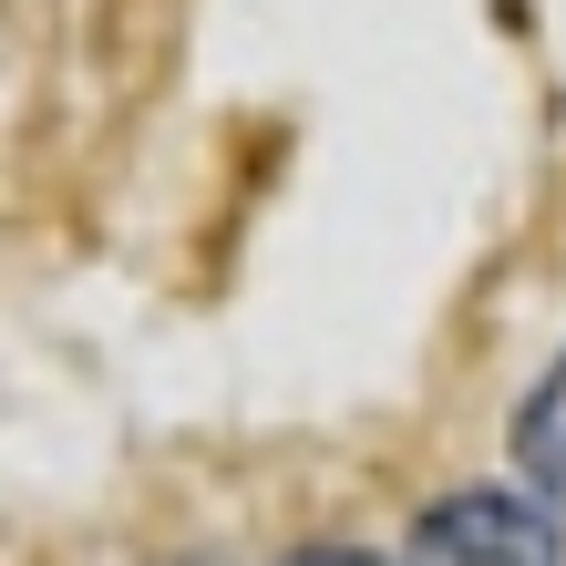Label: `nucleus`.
<instances>
[{"label": "nucleus", "mask_w": 566, "mask_h": 566, "mask_svg": "<svg viewBox=\"0 0 566 566\" xmlns=\"http://www.w3.org/2000/svg\"><path fill=\"white\" fill-rule=\"evenodd\" d=\"M402 566H556V536L515 494H453V505H432L412 525Z\"/></svg>", "instance_id": "f257e3e1"}, {"label": "nucleus", "mask_w": 566, "mask_h": 566, "mask_svg": "<svg viewBox=\"0 0 566 566\" xmlns=\"http://www.w3.org/2000/svg\"><path fill=\"white\" fill-rule=\"evenodd\" d=\"M515 463H525V484L566 515V360L536 381V402L515 412Z\"/></svg>", "instance_id": "f03ea898"}, {"label": "nucleus", "mask_w": 566, "mask_h": 566, "mask_svg": "<svg viewBox=\"0 0 566 566\" xmlns=\"http://www.w3.org/2000/svg\"><path fill=\"white\" fill-rule=\"evenodd\" d=\"M289 566H371V556H350V546H319V556H289Z\"/></svg>", "instance_id": "7ed1b4c3"}]
</instances>
